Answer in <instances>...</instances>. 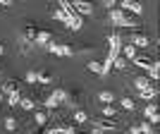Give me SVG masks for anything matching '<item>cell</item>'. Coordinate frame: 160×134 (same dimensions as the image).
<instances>
[{
	"label": "cell",
	"mask_w": 160,
	"mask_h": 134,
	"mask_svg": "<svg viewBox=\"0 0 160 134\" xmlns=\"http://www.w3.org/2000/svg\"><path fill=\"white\" fill-rule=\"evenodd\" d=\"M36 34H38V29L33 27V24H27V27L22 29V53H29V48L36 41Z\"/></svg>",
	"instance_id": "cell-1"
},
{
	"label": "cell",
	"mask_w": 160,
	"mask_h": 134,
	"mask_svg": "<svg viewBox=\"0 0 160 134\" xmlns=\"http://www.w3.org/2000/svg\"><path fill=\"white\" fill-rule=\"evenodd\" d=\"M117 129V120L115 117H100V120H93L91 122V132H112Z\"/></svg>",
	"instance_id": "cell-2"
},
{
	"label": "cell",
	"mask_w": 160,
	"mask_h": 134,
	"mask_svg": "<svg viewBox=\"0 0 160 134\" xmlns=\"http://www.w3.org/2000/svg\"><path fill=\"white\" fill-rule=\"evenodd\" d=\"M108 46H110V58H117L120 55V48H122V36L120 34H110L108 36Z\"/></svg>",
	"instance_id": "cell-3"
},
{
	"label": "cell",
	"mask_w": 160,
	"mask_h": 134,
	"mask_svg": "<svg viewBox=\"0 0 160 134\" xmlns=\"http://www.w3.org/2000/svg\"><path fill=\"white\" fill-rule=\"evenodd\" d=\"M69 3H72V7L81 14V17H86V14H93V5H91L88 0H69Z\"/></svg>",
	"instance_id": "cell-4"
},
{
	"label": "cell",
	"mask_w": 160,
	"mask_h": 134,
	"mask_svg": "<svg viewBox=\"0 0 160 134\" xmlns=\"http://www.w3.org/2000/svg\"><path fill=\"white\" fill-rule=\"evenodd\" d=\"M122 5V10H129V12H134V14H141L143 12V7H141V3H136V0H117Z\"/></svg>",
	"instance_id": "cell-5"
},
{
	"label": "cell",
	"mask_w": 160,
	"mask_h": 134,
	"mask_svg": "<svg viewBox=\"0 0 160 134\" xmlns=\"http://www.w3.org/2000/svg\"><path fill=\"white\" fill-rule=\"evenodd\" d=\"M115 27H127V29H139L141 22L139 19H132V17H127V14H122L120 19L115 22Z\"/></svg>",
	"instance_id": "cell-6"
},
{
	"label": "cell",
	"mask_w": 160,
	"mask_h": 134,
	"mask_svg": "<svg viewBox=\"0 0 160 134\" xmlns=\"http://www.w3.org/2000/svg\"><path fill=\"white\" fill-rule=\"evenodd\" d=\"M2 94H19L22 96V81L7 79L5 84H2Z\"/></svg>",
	"instance_id": "cell-7"
},
{
	"label": "cell",
	"mask_w": 160,
	"mask_h": 134,
	"mask_svg": "<svg viewBox=\"0 0 160 134\" xmlns=\"http://www.w3.org/2000/svg\"><path fill=\"white\" fill-rule=\"evenodd\" d=\"M129 39H132V43L136 48H148V46H151V39H148L146 34H132Z\"/></svg>",
	"instance_id": "cell-8"
},
{
	"label": "cell",
	"mask_w": 160,
	"mask_h": 134,
	"mask_svg": "<svg viewBox=\"0 0 160 134\" xmlns=\"http://www.w3.org/2000/svg\"><path fill=\"white\" fill-rule=\"evenodd\" d=\"M143 117H146L148 122H158V108H155V103H148L146 106V110H143Z\"/></svg>",
	"instance_id": "cell-9"
},
{
	"label": "cell",
	"mask_w": 160,
	"mask_h": 134,
	"mask_svg": "<svg viewBox=\"0 0 160 134\" xmlns=\"http://www.w3.org/2000/svg\"><path fill=\"white\" fill-rule=\"evenodd\" d=\"M48 41H53L50 31H38V34H36V41H33V46H48Z\"/></svg>",
	"instance_id": "cell-10"
},
{
	"label": "cell",
	"mask_w": 160,
	"mask_h": 134,
	"mask_svg": "<svg viewBox=\"0 0 160 134\" xmlns=\"http://www.w3.org/2000/svg\"><path fill=\"white\" fill-rule=\"evenodd\" d=\"M120 53H124V58L134 60V58H136V46H134V43H127V46H122V48H120Z\"/></svg>",
	"instance_id": "cell-11"
},
{
	"label": "cell",
	"mask_w": 160,
	"mask_h": 134,
	"mask_svg": "<svg viewBox=\"0 0 160 134\" xmlns=\"http://www.w3.org/2000/svg\"><path fill=\"white\" fill-rule=\"evenodd\" d=\"M36 81H38V84H50V81H53V74L46 72V70H43V72H36Z\"/></svg>",
	"instance_id": "cell-12"
},
{
	"label": "cell",
	"mask_w": 160,
	"mask_h": 134,
	"mask_svg": "<svg viewBox=\"0 0 160 134\" xmlns=\"http://www.w3.org/2000/svg\"><path fill=\"white\" fill-rule=\"evenodd\" d=\"M134 86L139 89H151V79H148V77H136V79H134Z\"/></svg>",
	"instance_id": "cell-13"
},
{
	"label": "cell",
	"mask_w": 160,
	"mask_h": 134,
	"mask_svg": "<svg viewBox=\"0 0 160 134\" xmlns=\"http://www.w3.org/2000/svg\"><path fill=\"white\" fill-rule=\"evenodd\" d=\"M88 72H93V74H98V77H103V62L91 60V62H88Z\"/></svg>",
	"instance_id": "cell-14"
},
{
	"label": "cell",
	"mask_w": 160,
	"mask_h": 134,
	"mask_svg": "<svg viewBox=\"0 0 160 134\" xmlns=\"http://www.w3.org/2000/svg\"><path fill=\"white\" fill-rule=\"evenodd\" d=\"M139 96H141V98H146V100H153L155 96H158V91H155L153 86H151V89H141V91H139Z\"/></svg>",
	"instance_id": "cell-15"
},
{
	"label": "cell",
	"mask_w": 160,
	"mask_h": 134,
	"mask_svg": "<svg viewBox=\"0 0 160 134\" xmlns=\"http://www.w3.org/2000/svg\"><path fill=\"white\" fill-rule=\"evenodd\" d=\"M50 14H53V19H58V22H67V14H65V10H62V7H53V10H50Z\"/></svg>",
	"instance_id": "cell-16"
},
{
	"label": "cell",
	"mask_w": 160,
	"mask_h": 134,
	"mask_svg": "<svg viewBox=\"0 0 160 134\" xmlns=\"http://www.w3.org/2000/svg\"><path fill=\"white\" fill-rule=\"evenodd\" d=\"M132 62H134V65H139V67H143V70H148V67L153 65V60H148V58H139V55H136Z\"/></svg>",
	"instance_id": "cell-17"
},
{
	"label": "cell",
	"mask_w": 160,
	"mask_h": 134,
	"mask_svg": "<svg viewBox=\"0 0 160 134\" xmlns=\"http://www.w3.org/2000/svg\"><path fill=\"white\" fill-rule=\"evenodd\" d=\"M43 106H46V108H58V106H60V100L55 98V94H50V96L43 98Z\"/></svg>",
	"instance_id": "cell-18"
},
{
	"label": "cell",
	"mask_w": 160,
	"mask_h": 134,
	"mask_svg": "<svg viewBox=\"0 0 160 134\" xmlns=\"http://www.w3.org/2000/svg\"><path fill=\"white\" fill-rule=\"evenodd\" d=\"M48 117H50V115H48L46 110H36V115H33V122H36V125H43Z\"/></svg>",
	"instance_id": "cell-19"
},
{
	"label": "cell",
	"mask_w": 160,
	"mask_h": 134,
	"mask_svg": "<svg viewBox=\"0 0 160 134\" xmlns=\"http://www.w3.org/2000/svg\"><path fill=\"white\" fill-rule=\"evenodd\" d=\"M122 14H124V12H122V10H115V7H112V10L108 12V22H110V24H115V22L120 19Z\"/></svg>",
	"instance_id": "cell-20"
},
{
	"label": "cell",
	"mask_w": 160,
	"mask_h": 134,
	"mask_svg": "<svg viewBox=\"0 0 160 134\" xmlns=\"http://www.w3.org/2000/svg\"><path fill=\"white\" fill-rule=\"evenodd\" d=\"M19 106L24 108V110H33L36 103H33V98H24V96H19Z\"/></svg>",
	"instance_id": "cell-21"
},
{
	"label": "cell",
	"mask_w": 160,
	"mask_h": 134,
	"mask_svg": "<svg viewBox=\"0 0 160 134\" xmlns=\"http://www.w3.org/2000/svg\"><path fill=\"white\" fill-rule=\"evenodd\" d=\"M74 120L79 122V125H84V122H88V115L81 110V108H77V113H74Z\"/></svg>",
	"instance_id": "cell-22"
},
{
	"label": "cell",
	"mask_w": 160,
	"mask_h": 134,
	"mask_svg": "<svg viewBox=\"0 0 160 134\" xmlns=\"http://www.w3.org/2000/svg\"><path fill=\"white\" fill-rule=\"evenodd\" d=\"M53 94H55V98L60 100V103H67V98H69V94H67L65 89H55Z\"/></svg>",
	"instance_id": "cell-23"
},
{
	"label": "cell",
	"mask_w": 160,
	"mask_h": 134,
	"mask_svg": "<svg viewBox=\"0 0 160 134\" xmlns=\"http://www.w3.org/2000/svg\"><path fill=\"white\" fill-rule=\"evenodd\" d=\"M139 129H141V132H146V134H153L155 132V127H153V122H141V125H139Z\"/></svg>",
	"instance_id": "cell-24"
},
{
	"label": "cell",
	"mask_w": 160,
	"mask_h": 134,
	"mask_svg": "<svg viewBox=\"0 0 160 134\" xmlns=\"http://www.w3.org/2000/svg\"><path fill=\"white\" fill-rule=\"evenodd\" d=\"M5 129H7V132H14V129H17V120H14L12 115L5 117Z\"/></svg>",
	"instance_id": "cell-25"
},
{
	"label": "cell",
	"mask_w": 160,
	"mask_h": 134,
	"mask_svg": "<svg viewBox=\"0 0 160 134\" xmlns=\"http://www.w3.org/2000/svg\"><path fill=\"white\" fill-rule=\"evenodd\" d=\"M98 98L103 100V103H112V91H100Z\"/></svg>",
	"instance_id": "cell-26"
},
{
	"label": "cell",
	"mask_w": 160,
	"mask_h": 134,
	"mask_svg": "<svg viewBox=\"0 0 160 134\" xmlns=\"http://www.w3.org/2000/svg\"><path fill=\"white\" fill-rule=\"evenodd\" d=\"M103 115H105V117H115V115H117V110H115L110 103H105V108H103Z\"/></svg>",
	"instance_id": "cell-27"
},
{
	"label": "cell",
	"mask_w": 160,
	"mask_h": 134,
	"mask_svg": "<svg viewBox=\"0 0 160 134\" xmlns=\"http://www.w3.org/2000/svg\"><path fill=\"white\" fill-rule=\"evenodd\" d=\"M17 103H19V94H7V106H17Z\"/></svg>",
	"instance_id": "cell-28"
},
{
	"label": "cell",
	"mask_w": 160,
	"mask_h": 134,
	"mask_svg": "<svg viewBox=\"0 0 160 134\" xmlns=\"http://www.w3.org/2000/svg\"><path fill=\"white\" fill-rule=\"evenodd\" d=\"M112 65L117 67V70H124V67H127V60H124V58H120V55H117V58H115V60H112Z\"/></svg>",
	"instance_id": "cell-29"
},
{
	"label": "cell",
	"mask_w": 160,
	"mask_h": 134,
	"mask_svg": "<svg viewBox=\"0 0 160 134\" xmlns=\"http://www.w3.org/2000/svg\"><path fill=\"white\" fill-rule=\"evenodd\" d=\"M24 81H27V84H36V72H33V70H29V72L24 74Z\"/></svg>",
	"instance_id": "cell-30"
},
{
	"label": "cell",
	"mask_w": 160,
	"mask_h": 134,
	"mask_svg": "<svg viewBox=\"0 0 160 134\" xmlns=\"http://www.w3.org/2000/svg\"><path fill=\"white\" fill-rule=\"evenodd\" d=\"M122 108H124V110H134V100L124 96V98H122Z\"/></svg>",
	"instance_id": "cell-31"
},
{
	"label": "cell",
	"mask_w": 160,
	"mask_h": 134,
	"mask_svg": "<svg viewBox=\"0 0 160 134\" xmlns=\"http://www.w3.org/2000/svg\"><path fill=\"white\" fill-rule=\"evenodd\" d=\"M103 5H105L108 10H112V7L117 5V0H103Z\"/></svg>",
	"instance_id": "cell-32"
},
{
	"label": "cell",
	"mask_w": 160,
	"mask_h": 134,
	"mask_svg": "<svg viewBox=\"0 0 160 134\" xmlns=\"http://www.w3.org/2000/svg\"><path fill=\"white\" fill-rule=\"evenodd\" d=\"M0 5H2V7H10V5H12V0H0Z\"/></svg>",
	"instance_id": "cell-33"
},
{
	"label": "cell",
	"mask_w": 160,
	"mask_h": 134,
	"mask_svg": "<svg viewBox=\"0 0 160 134\" xmlns=\"http://www.w3.org/2000/svg\"><path fill=\"white\" fill-rule=\"evenodd\" d=\"M2 53H5V46H2V43H0V55H2Z\"/></svg>",
	"instance_id": "cell-34"
},
{
	"label": "cell",
	"mask_w": 160,
	"mask_h": 134,
	"mask_svg": "<svg viewBox=\"0 0 160 134\" xmlns=\"http://www.w3.org/2000/svg\"><path fill=\"white\" fill-rule=\"evenodd\" d=\"M0 100H2V86H0Z\"/></svg>",
	"instance_id": "cell-35"
},
{
	"label": "cell",
	"mask_w": 160,
	"mask_h": 134,
	"mask_svg": "<svg viewBox=\"0 0 160 134\" xmlns=\"http://www.w3.org/2000/svg\"><path fill=\"white\" fill-rule=\"evenodd\" d=\"M0 72H2V67H0Z\"/></svg>",
	"instance_id": "cell-36"
}]
</instances>
